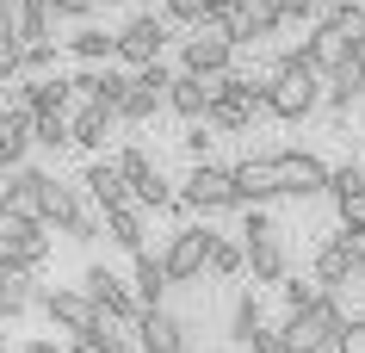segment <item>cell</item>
Returning a JSON list of instances; mask_svg holds the SVG:
<instances>
[{"instance_id":"4316f807","label":"cell","mask_w":365,"mask_h":353,"mask_svg":"<svg viewBox=\"0 0 365 353\" xmlns=\"http://www.w3.org/2000/svg\"><path fill=\"white\" fill-rule=\"evenodd\" d=\"M81 205H87V193H81V180H43V223H50V230H62V223H68V217L81 211Z\"/></svg>"},{"instance_id":"4fadbf2b","label":"cell","mask_w":365,"mask_h":353,"mask_svg":"<svg viewBox=\"0 0 365 353\" xmlns=\"http://www.w3.org/2000/svg\"><path fill=\"white\" fill-rule=\"evenodd\" d=\"M75 81V99L81 106H106V112H118V99H124V87H130V68H112V62H81Z\"/></svg>"},{"instance_id":"c3c4849f","label":"cell","mask_w":365,"mask_h":353,"mask_svg":"<svg viewBox=\"0 0 365 353\" xmlns=\"http://www.w3.org/2000/svg\"><path fill=\"white\" fill-rule=\"evenodd\" d=\"M322 6H353V0H322Z\"/></svg>"},{"instance_id":"b9f144b4","label":"cell","mask_w":365,"mask_h":353,"mask_svg":"<svg viewBox=\"0 0 365 353\" xmlns=\"http://www.w3.org/2000/svg\"><path fill=\"white\" fill-rule=\"evenodd\" d=\"M346 353H365V310L346 322Z\"/></svg>"},{"instance_id":"7c38bea8","label":"cell","mask_w":365,"mask_h":353,"mask_svg":"<svg viewBox=\"0 0 365 353\" xmlns=\"http://www.w3.org/2000/svg\"><path fill=\"white\" fill-rule=\"evenodd\" d=\"M359 99H365V50H353L341 68H328V75H322V106H328V118L341 124Z\"/></svg>"},{"instance_id":"f35d334b","label":"cell","mask_w":365,"mask_h":353,"mask_svg":"<svg viewBox=\"0 0 365 353\" xmlns=\"http://www.w3.org/2000/svg\"><path fill=\"white\" fill-rule=\"evenodd\" d=\"M50 13H56V19H68V25H87L99 13V0H50Z\"/></svg>"},{"instance_id":"5bb4252c","label":"cell","mask_w":365,"mask_h":353,"mask_svg":"<svg viewBox=\"0 0 365 353\" xmlns=\"http://www.w3.org/2000/svg\"><path fill=\"white\" fill-rule=\"evenodd\" d=\"M81 193L93 198L99 211H112V205H130V198H136V186L124 180V168H118L112 155H93L87 168H81Z\"/></svg>"},{"instance_id":"f6af8a7d","label":"cell","mask_w":365,"mask_h":353,"mask_svg":"<svg viewBox=\"0 0 365 353\" xmlns=\"http://www.w3.org/2000/svg\"><path fill=\"white\" fill-rule=\"evenodd\" d=\"M205 6H211V19H230V13H242L248 0H205Z\"/></svg>"},{"instance_id":"836d02e7","label":"cell","mask_w":365,"mask_h":353,"mask_svg":"<svg viewBox=\"0 0 365 353\" xmlns=\"http://www.w3.org/2000/svg\"><path fill=\"white\" fill-rule=\"evenodd\" d=\"M279 285H285V310H309V304H316V297L328 292V285H322L316 273H309V279H304V273H285Z\"/></svg>"},{"instance_id":"ba28073f","label":"cell","mask_w":365,"mask_h":353,"mask_svg":"<svg viewBox=\"0 0 365 353\" xmlns=\"http://www.w3.org/2000/svg\"><path fill=\"white\" fill-rule=\"evenodd\" d=\"M38 310L50 316V329L68 334V341H75V334H93V329H99V316H106L93 297L81 292V285H50V292L38 297Z\"/></svg>"},{"instance_id":"e0dca14e","label":"cell","mask_w":365,"mask_h":353,"mask_svg":"<svg viewBox=\"0 0 365 353\" xmlns=\"http://www.w3.org/2000/svg\"><path fill=\"white\" fill-rule=\"evenodd\" d=\"M230 38H235V50H242V44H272L279 38V0H248V6H242V13H230Z\"/></svg>"},{"instance_id":"3957f363","label":"cell","mask_w":365,"mask_h":353,"mask_svg":"<svg viewBox=\"0 0 365 353\" xmlns=\"http://www.w3.org/2000/svg\"><path fill=\"white\" fill-rule=\"evenodd\" d=\"M173 25L161 19V6H130V19L118 25V62L124 68H143V62H161Z\"/></svg>"},{"instance_id":"2e32d148","label":"cell","mask_w":365,"mask_h":353,"mask_svg":"<svg viewBox=\"0 0 365 353\" xmlns=\"http://www.w3.org/2000/svg\"><path fill=\"white\" fill-rule=\"evenodd\" d=\"M31 124H38L31 106H19V99L0 106V168H19V161L31 155Z\"/></svg>"},{"instance_id":"74e56055","label":"cell","mask_w":365,"mask_h":353,"mask_svg":"<svg viewBox=\"0 0 365 353\" xmlns=\"http://www.w3.org/2000/svg\"><path fill=\"white\" fill-rule=\"evenodd\" d=\"M328 25H341V38L353 44V50H365V6H359V0H353V6H341Z\"/></svg>"},{"instance_id":"30bf717a","label":"cell","mask_w":365,"mask_h":353,"mask_svg":"<svg viewBox=\"0 0 365 353\" xmlns=\"http://www.w3.org/2000/svg\"><path fill=\"white\" fill-rule=\"evenodd\" d=\"M81 292L93 297V304L112 316V322H124V329H130L136 316H143V304H136V292H130V279H118L106 260H93V267L81 273Z\"/></svg>"},{"instance_id":"f546056e","label":"cell","mask_w":365,"mask_h":353,"mask_svg":"<svg viewBox=\"0 0 365 353\" xmlns=\"http://www.w3.org/2000/svg\"><path fill=\"white\" fill-rule=\"evenodd\" d=\"M31 143L38 149H75V124H68V112H38V124H31Z\"/></svg>"},{"instance_id":"8fae6325","label":"cell","mask_w":365,"mask_h":353,"mask_svg":"<svg viewBox=\"0 0 365 353\" xmlns=\"http://www.w3.org/2000/svg\"><path fill=\"white\" fill-rule=\"evenodd\" d=\"M130 329H136V347L143 353H192V322L173 316L168 304H161V310H143Z\"/></svg>"},{"instance_id":"5b68a950","label":"cell","mask_w":365,"mask_h":353,"mask_svg":"<svg viewBox=\"0 0 365 353\" xmlns=\"http://www.w3.org/2000/svg\"><path fill=\"white\" fill-rule=\"evenodd\" d=\"M180 68L186 75H223V68H235V38L223 19H205L192 25L186 38H180Z\"/></svg>"},{"instance_id":"d6a6232c","label":"cell","mask_w":365,"mask_h":353,"mask_svg":"<svg viewBox=\"0 0 365 353\" xmlns=\"http://www.w3.org/2000/svg\"><path fill=\"white\" fill-rule=\"evenodd\" d=\"M56 68V38H43V44H25L19 50V81H38Z\"/></svg>"},{"instance_id":"4dcf8cb0","label":"cell","mask_w":365,"mask_h":353,"mask_svg":"<svg viewBox=\"0 0 365 353\" xmlns=\"http://www.w3.org/2000/svg\"><path fill=\"white\" fill-rule=\"evenodd\" d=\"M365 193V161H341V168H328V198H334V211L353 205Z\"/></svg>"},{"instance_id":"8d00e7d4","label":"cell","mask_w":365,"mask_h":353,"mask_svg":"<svg viewBox=\"0 0 365 353\" xmlns=\"http://www.w3.org/2000/svg\"><path fill=\"white\" fill-rule=\"evenodd\" d=\"M267 235H279L272 211L267 205H242V242H267Z\"/></svg>"},{"instance_id":"60d3db41","label":"cell","mask_w":365,"mask_h":353,"mask_svg":"<svg viewBox=\"0 0 365 353\" xmlns=\"http://www.w3.org/2000/svg\"><path fill=\"white\" fill-rule=\"evenodd\" d=\"M248 353H285V341H279V329H260L254 334V347Z\"/></svg>"},{"instance_id":"7402d4cb","label":"cell","mask_w":365,"mask_h":353,"mask_svg":"<svg viewBox=\"0 0 365 353\" xmlns=\"http://www.w3.org/2000/svg\"><path fill=\"white\" fill-rule=\"evenodd\" d=\"M62 50L75 62H118V31H106L99 19H87V25H75V31L62 38Z\"/></svg>"},{"instance_id":"9c48e42d","label":"cell","mask_w":365,"mask_h":353,"mask_svg":"<svg viewBox=\"0 0 365 353\" xmlns=\"http://www.w3.org/2000/svg\"><path fill=\"white\" fill-rule=\"evenodd\" d=\"M279 168V198H328V161L309 149H272Z\"/></svg>"},{"instance_id":"44dd1931","label":"cell","mask_w":365,"mask_h":353,"mask_svg":"<svg viewBox=\"0 0 365 353\" xmlns=\"http://www.w3.org/2000/svg\"><path fill=\"white\" fill-rule=\"evenodd\" d=\"M106 242H112V248H124V255H136V248H149V211H143V205H112V211H106Z\"/></svg>"},{"instance_id":"83f0119b","label":"cell","mask_w":365,"mask_h":353,"mask_svg":"<svg viewBox=\"0 0 365 353\" xmlns=\"http://www.w3.org/2000/svg\"><path fill=\"white\" fill-rule=\"evenodd\" d=\"M260 329H267V304H260V285H248V292L235 297V310H230V341L235 347H254Z\"/></svg>"},{"instance_id":"ac0fdd59","label":"cell","mask_w":365,"mask_h":353,"mask_svg":"<svg viewBox=\"0 0 365 353\" xmlns=\"http://www.w3.org/2000/svg\"><path fill=\"white\" fill-rule=\"evenodd\" d=\"M230 174H235V198L242 205H272L279 198V168H272V155H242Z\"/></svg>"},{"instance_id":"681fc988","label":"cell","mask_w":365,"mask_h":353,"mask_svg":"<svg viewBox=\"0 0 365 353\" xmlns=\"http://www.w3.org/2000/svg\"><path fill=\"white\" fill-rule=\"evenodd\" d=\"M353 285H359V292H365V267H359V279H353Z\"/></svg>"},{"instance_id":"d4e9b609","label":"cell","mask_w":365,"mask_h":353,"mask_svg":"<svg viewBox=\"0 0 365 353\" xmlns=\"http://www.w3.org/2000/svg\"><path fill=\"white\" fill-rule=\"evenodd\" d=\"M68 124H75V149H87V155H99L106 149V137H112L118 112H106V106H68Z\"/></svg>"},{"instance_id":"1f68e13d","label":"cell","mask_w":365,"mask_h":353,"mask_svg":"<svg viewBox=\"0 0 365 353\" xmlns=\"http://www.w3.org/2000/svg\"><path fill=\"white\" fill-rule=\"evenodd\" d=\"M118 168H124V180H130V186H143V180H149V174H161V161H155L149 155V149H143V143H124V149H118Z\"/></svg>"},{"instance_id":"8992f818","label":"cell","mask_w":365,"mask_h":353,"mask_svg":"<svg viewBox=\"0 0 365 353\" xmlns=\"http://www.w3.org/2000/svg\"><path fill=\"white\" fill-rule=\"evenodd\" d=\"M211 242H217V230H205V223H180V230L168 235V248H161V267H168L173 285H198V279H205Z\"/></svg>"},{"instance_id":"e575fe53","label":"cell","mask_w":365,"mask_h":353,"mask_svg":"<svg viewBox=\"0 0 365 353\" xmlns=\"http://www.w3.org/2000/svg\"><path fill=\"white\" fill-rule=\"evenodd\" d=\"M161 19H168L173 31H192V25L211 19V6H205V0H161Z\"/></svg>"},{"instance_id":"bcb514c9","label":"cell","mask_w":365,"mask_h":353,"mask_svg":"<svg viewBox=\"0 0 365 353\" xmlns=\"http://www.w3.org/2000/svg\"><path fill=\"white\" fill-rule=\"evenodd\" d=\"M6 193H13V168H0V211H6Z\"/></svg>"},{"instance_id":"7bdbcfd3","label":"cell","mask_w":365,"mask_h":353,"mask_svg":"<svg viewBox=\"0 0 365 353\" xmlns=\"http://www.w3.org/2000/svg\"><path fill=\"white\" fill-rule=\"evenodd\" d=\"M6 273H19V255H13V242L0 235V279H6Z\"/></svg>"},{"instance_id":"6da1fadb","label":"cell","mask_w":365,"mask_h":353,"mask_svg":"<svg viewBox=\"0 0 365 353\" xmlns=\"http://www.w3.org/2000/svg\"><path fill=\"white\" fill-rule=\"evenodd\" d=\"M260 81H267V118H279V124H304L309 112H322V75L309 62L272 56Z\"/></svg>"},{"instance_id":"ffe728a7","label":"cell","mask_w":365,"mask_h":353,"mask_svg":"<svg viewBox=\"0 0 365 353\" xmlns=\"http://www.w3.org/2000/svg\"><path fill=\"white\" fill-rule=\"evenodd\" d=\"M136 267H130V292H136V304L143 310H161L168 304V292H173V279H168V267H161V255H149V248H136Z\"/></svg>"},{"instance_id":"9a60e30c","label":"cell","mask_w":365,"mask_h":353,"mask_svg":"<svg viewBox=\"0 0 365 353\" xmlns=\"http://www.w3.org/2000/svg\"><path fill=\"white\" fill-rule=\"evenodd\" d=\"M0 235L13 242L19 267H31V273L50 260V223H43V217H0Z\"/></svg>"},{"instance_id":"7a4b0ae2","label":"cell","mask_w":365,"mask_h":353,"mask_svg":"<svg viewBox=\"0 0 365 353\" xmlns=\"http://www.w3.org/2000/svg\"><path fill=\"white\" fill-rule=\"evenodd\" d=\"M180 205L198 217H217V211H242V198H235V174L223 161H192L186 180H180Z\"/></svg>"},{"instance_id":"52a82bcc","label":"cell","mask_w":365,"mask_h":353,"mask_svg":"<svg viewBox=\"0 0 365 353\" xmlns=\"http://www.w3.org/2000/svg\"><path fill=\"white\" fill-rule=\"evenodd\" d=\"M359 267H365V235L341 223V230H334L322 248H316V267H309V273L322 279L328 292H346V285L359 279Z\"/></svg>"},{"instance_id":"d590c367","label":"cell","mask_w":365,"mask_h":353,"mask_svg":"<svg viewBox=\"0 0 365 353\" xmlns=\"http://www.w3.org/2000/svg\"><path fill=\"white\" fill-rule=\"evenodd\" d=\"M180 149H186V161H211V149H217V131L205 124V118H192V124H186V137H180Z\"/></svg>"},{"instance_id":"ee69618b","label":"cell","mask_w":365,"mask_h":353,"mask_svg":"<svg viewBox=\"0 0 365 353\" xmlns=\"http://www.w3.org/2000/svg\"><path fill=\"white\" fill-rule=\"evenodd\" d=\"M19 353H68V347H62V341H50V334H38V341H25Z\"/></svg>"},{"instance_id":"7dc6e473","label":"cell","mask_w":365,"mask_h":353,"mask_svg":"<svg viewBox=\"0 0 365 353\" xmlns=\"http://www.w3.org/2000/svg\"><path fill=\"white\" fill-rule=\"evenodd\" d=\"M0 353H13V341H6V322H0Z\"/></svg>"},{"instance_id":"cb8c5ba5","label":"cell","mask_w":365,"mask_h":353,"mask_svg":"<svg viewBox=\"0 0 365 353\" xmlns=\"http://www.w3.org/2000/svg\"><path fill=\"white\" fill-rule=\"evenodd\" d=\"M248 248V279L254 285H279L291 273V255H285V235H267V242H242Z\"/></svg>"},{"instance_id":"603a6c76","label":"cell","mask_w":365,"mask_h":353,"mask_svg":"<svg viewBox=\"0 0 365 353\" xmlns=\"http://www.w3.org/2000/svg\"><path fill=\"white\" fill-rule=\"evenodd\" d=\"M211 75H186V68H180V75H173V87H168V112H180L186 118V124H192V118H205L211 112Z\"/></svg>"},{"instance_id":"277c9868","label":"cell","mask_w":365,"mask_h":353,"mask_svg":"<svg viewBox=\"0 0 365 353\" xmlns=\"http://www.w3.org/2000/svg\"><path fill=\"white\" fill-rule=\"evenodd\" d=\"M180 68H168V62H143V68H130V87H124V99H118V124H149L161 106H168V87Z\"/></svg>"},{"instance_id":"d6986e66","label":"cell","mask_w":365,"mask_h":353,"mask_svg":"<svg viewBox=\"0 0 365 353\" xmlns=\"http://www.w3.org/2000/svg\"><path fill=\"white\" fill-rule=\"evenodd\" d=\"M13 99L31 106V112H68V106H75V81L62 75V68H50V75H38V81H19Z\"/></svg>"},{"instance_id":"484cf974","label":"cell","mask_w":365,"mask_h":353,"mask_svg":"<svg viewBox=\"0 0 365 353\" xmlns=\"http://www.w3.org/2000/svg\"><path fill=\"white\" fill-rule=\"evenodd\" d=\"M38 297H43V292H38V273H31V267L6 273V279H0V322H19Z\"/></svg>"},{"instance_id":"f1b7e54d","label":"cell","mask_w":365,"mask_h":353,"mask_svg":"<svg viewBox=\"0 0 365 353\" xmlns=\"http://www.w3.org/2000/svg\"><path fill=\"white\" fill-rule=\"evenodd\" d=\"M205 273H211V279H242V273H248V248H242V242H230V235H217Z\"/></svg>"},{"instance_id":"ab89813d","label":"cell","mask_w":365,"mask_h":353,"mask_svg":"<svg viewBox=\"0 0 365 353\" xmlns=\"http://www.w3.org/2000/svg\"><path fill=\"white\" fill-rule=\"evenodd\" d=\"M341 223H346V230H359V235H365V193L353 198V205H341Z\"/></svg>"}]
</instances>
